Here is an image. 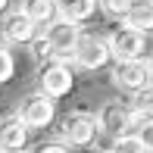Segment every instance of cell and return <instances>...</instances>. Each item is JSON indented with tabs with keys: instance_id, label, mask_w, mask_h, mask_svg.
<instances>
[{
	"instance_id": "6da1fadb",
	"label": "cell",
	"mask_w": 153,
	"mask_h": 153,
	"mask_svg": "<svg viewBox=\"0 0 153 153\" xmlns=\"http://www.w3.org/2000/svg\"><path fill=\"white\" fill-rule=\"evenodd\" d=\"M97 131H100V125H97L94 113L72 109V113L62 116V122H59V141L66 144L69 150H72V147L75 150H88L97 141Z\"/></svg>"
},
{
	"instance_id": "7a4b0ae2",
	"label": "cell",
	"mask_w": 153,
	"mask_h": 153,
	"mask_svg": "<svg viewBox=\"0 0 153 153\" xmlns=\"http://www.w3.org/2000/svg\"><path fill=\"white\" fill-rule=\"evenodd\" d=\"M38 88L41 94H47L50 100H59L75 88V69L69 66V59H47L38 69Z\"/></svg>"
},
{
	"instance_id": "3957f363",
	"label": "cell",
	"mask_w": 153,
	"mask_h": 153,
	"mask_svg": "<svg viewBox=\"0 0 153 153\" xmlns=\"http://www.w3.org/2000/svg\"><path fill=\"white\" fill-rule=\"evenodd\" d=\"M109 59H113V53H109V44H106L103 34H97V31H81L78 34L75 50H72V62L78 69L97 72V69H103Z\"/></svg>"
},
{
	"instance_id": "277c9868",
	"label": "cell",
	"mask_w": 153,
	"mask_h": 153,
	"mask_svg": "<svg viewBox=\"0 0 153 153\" xmlns=\"http://www.w3.org/2000/svg\"><path fill=\"white\" fill-rule=\"evenodd\" d=\"M137 122H141L137 113L131 109V103H125V100H106V103H100V109H97V125H100V131L109 134V137L128 134Z\"/></svg>"
},
{
	"instance_id": "5b68a950",
	"label": "cell",
	"mask_w": 153,
	"mask_h": 153,
	"mask_svg": "<svg viewBox=\"0 0 153 153\" xmlns=\"http://www.w3.org/2000/svg\"><path fill=\"white\" fill-rule=\"evenodd\" d=\"M106 44H109V53H113L116 62H125V59H147V34L137 31V28H128V25H119L106 34Z\"/></svg>"
},
{
	"instance_id": "8992f818",
	"label": "cell",
	"mask_w": 153,
	"mask_h": 153,
	"mask_svg": "<svg viewBox=\"0 0 153 153\" xmlns=\"http://www.w3.org/2000/svg\"><path fill=\"white\" fill-rule=\"evenodd\" d=\"M16 116L28 125V131H41V128H47V125H53V119H56V103H53L47 94L34 91L28 97H22Z\"/></svg>"
},
{
	"instance_id": "52a82bcc",
	"label": "cell",
	"mask_w": 153,
	"mask_h": 153,
	"mask_svg": "<svg viewBox=\"0 0 153 153\" xmlns=\"http://www.w3.org/2000/svg\"><path fill=\"white\" fill-rule=\"evenodd\" d=\"M78 34H81V25L66 22V19L56 16L50 25H47V31H44L47 44H50V56L53 59H72V50H75Z\"/></svg>"
},
{
	"instance_id": "ba28073f",
	"label": "cell",
	"mask_w": 153,
	"mask_h": 153,
	"mask_svg": "<svg viewBox=\"0 0 153 153\" xmlns=\"http://www.w3.org/2000/svg\"><path fill=\"white\" fill-rule=\"evenodd\" d=\"M153 81L150 75V62L147 59H125V62H116L113 66V85L125 94H134L141 88H147Z\"/></svg>"
},
{
	"instance_id": "9c48e42d",
	"label": "cell",
	"mask_w": 153,
	"mask_h": 153,
	"mask_svg": "<svg viewBox=\"0 0 153 153\" xmlns=\"http://www.w3.org/2000/svg\"><path fill=\"white\" fill-rule=\"evenodd\" d=\"M0 34H3V44H10V47H25V44H31V41H34L38 25H34L22 10H13V13H6L3 22H0Z\"/></svg>"
},
{
	"instance_id": "30bf717a",
	"label": "cell",
	"mask_w": 153,
	"mask_h": 153,
	"mask_svg": "<svg viewBox=\"0 0 153 153\" xmlns=\"http://www.w3.org/2000/svg\"><path fill=\"white\" fill-rule=\"evenodd\" d=\"M25 144H28V125L19 119V116L0 119V153L25 150Z\"/></svg>"
},
{
	"instance_id": "8fae6325",
	"label": "cell",
	"mask_w": 153,
	"mask_h": 153,
	"mask_svg": "<svg viewBox=\"0 0 153 153\" xmlns=\"http://www.w3.org/2000/svg\"><path fill=\"white\" fill-rule=\"evenodd\" d=\"M56 13H59V19H66V22L85 25V22L94 19L97 0H56Z\"/></svg>"
},
{
	"instance_id": "7c38bea8",
	"label": "cell",
	"mask_w": 153,
	"mask_h": 153,
	"mask_svg": "<svg viewBox=\"0 0 153 153\" xmlns=\"http://www.w3.org/2000/svg\"><path fill=\"white\" fill-rule=\"evenodd\" d=\"M122 25L150 34V31H153V0H131V10L125 13Z\"/></svg>"
},
{
	"instance_id": "4fadbf2b",
	"label": "cell",
	"mask_w": 153,
	"mask_h": 153,
	"mask_svg": "<svg viewBox=\"0 0 153 153\" xmlns=\"http://www.w3.org/2000/svg\"><path fill=\"white\" fill-rule=\"evenodd\" d=\"M19 10H22L34 25H50L53 19L59 16L56 13V0H22Z\"/></svg>"
},
{
	"instance_id": "5bb4252c",
	"label": "cell",
	"mask_w": 153,
	"mask_h": 153,
	"mask_svg": "<svg viewBox=\"0 0 153 153\" xmlns=\"http://www.w3.org/2000/svg\"><path fill=\"white\" fill-rule=\"evenodd\" d=\"M131 109L137 113V119H153V81L131 94Z\"/></svg>"
},
{
	"instance_id": "9a60e30c",
	"label": "cell",
	"mask_w": 153,
	"mask_h": 153,
	"mask_svg": "<svg viewBox=\"0 0 153 153\" xmlns=\"http://www.w3.org/2000/svg\"><path fill=\"white\" fill-rule=\"evenodd\" d=\"M106 153H147L144 150V144L137 141V134H119V137H113V144H109V150Z\"/></svg>"
},
{
	"instance_id": "2e32d148",
	"label": "cell",
	"mask_w": 153,
	"mask_h": 153,
	"mask_svg": "<svg viewBox=\"0 0 153 153\" xmlns=\"http://www.w3.org/2000/svg\"><path fill=\"white\" fill-rule=\"evenodd\" d=\"M97 10H100L106 19H116V22H122L125 13L131 10V0H97Z\"/></svg>"
},
{
	"instance_id": "e0dca14e",
	"label": "cell",
	"mask_w": 153,
	"mask_h": 153,
	"mask_svg": "<svg viewBox=\"0 0 153 153\" xmlns=\"http://www.w3.org/2000/svg\"><path fill=\"white\" fill-rule=\"evenodd\" d=\"M13 75H16V56H13L10 44L0 41V85H6Z\"/></svg>"
},
{
	"instance_id": "ac0fdd59",
	"label": "cell",
	"mask_w": 153,
	"mask_h": 153,
	"mask_svg": "<svg viewBox=\"0 0 153 153\" xmlns=\"http://www.w3.org/2000/svg\"><path fill=\"white\" fill-rule=\"evenodd\" d=\"M134 134H137V141L144 144V150L153 153V119H141L134 125Z\"/></svg>"
},
{
	"instance_id": "d6986e66",
	"label": "cell",
	"mask_w": 153,
	"mask_h": 153,
	"mask_svg": "<svg viewBox=\"0 0 153 153\" xmlns=\"http://www.w3.org/2000/svg\"><path fill=\"white\" fill-rule=\"evenodd\" d=\"M31 53H34V59H38V62H47V59H53L50 56V44H47V38H44V34H34V41H31Z\"/></svg>"
},
{
	"instance_id": "ffe728a7",
	"label": "cell",
	"mask_w": 153,
	"mask_h": 153,
	"mask_svg": "<svg viewBox=\"0 0 153 153\" xmlns=\"http://www.w3.org/2000/svg\"><path fill=\"white\" fill-rule=\"evenodd\" d=\"M34 153H69V147L62 141H50V144H41Z\"/></svg>"
},
{
	"instance_id": "44dd1931",
	"label": "cell",
	"mask_w": 153,
	"mask_h": 153,
	"mask_svg": "<svg viewBox=\"0 0 153 153\" xmlns=\"http://www.w3.org/2000/svg\"><path fill=\"white\" fill-rule=\"evenodd\" d=\"M6 6H10V0H0V13H6Z\"/></svg>"
},
{
	"instance_id": "7402d4cb",
	"label": "cell",
	"mask_w": 153,
	"mask_h": 153,
	"mask_svg": "<svg viewBox=\"0 0 153 153\" xmlns=\"http://www.w3.org/2000/svg\"><path fill=\"white\" fill-rule=\"evenodd\" d=\"M147 62H150V75H153V53H150V59H147Z\"/></svg>"
},
{
	"instance_id": "603a6c76",
	"label": "cell",
	"mask_w": 153,
	"mask_h": 153,
	"mask_svg": "<svg viewBox=\"0 0 153 153\" xmlns=\"http://www.w3.org/2000/svg\"><path fill=\"white\" fill-rule=\"evenodd\" d=\"M16 153H28V150H16Z\"/></svg>"
}]
</instances>
